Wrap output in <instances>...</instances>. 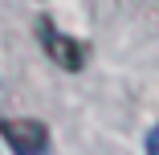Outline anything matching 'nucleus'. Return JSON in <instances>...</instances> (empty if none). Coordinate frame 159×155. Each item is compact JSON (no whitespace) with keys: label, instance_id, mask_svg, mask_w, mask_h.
Here are the masks:
<instances>
[{"label":"nucleus","instance_id":"obj_1","mask_svg":"<svg viewBox=\"0 0 159 155\" xmlns=\"http://www.w3.org/2000/svg\"><path fill=\"white\" fill-rule=\"evenodd\" d=\"M0 135H4V143L16 155H45L49 151V131L37 118H4L0 122Z\"/></svg>","mask_w":159,"mask_h":155},{"label":"nucleus","instance_id":"obj_2","mask_svg":"<svg viewBox=\"0 0 159 155\" xmlns=\"http://www.w3.org/2000/svg\"><path fill=\"white\" fill-rule=\"evenodd\" d=\"M41 45H45V53H49L53 61H61L66 70H82V61H86V49H82L74 37L57 33L49 21H41Z\"/></svg>","mask_w":159,"mask_h":155},{"label":"nucleus","instance_id":"obj_3","mask_svg":"<svg viewBox=\"0 0 159 155\" xmlns=\"http://www.w3.org/2000/svg\"><path fill=\"white\" fill-rule=\"evenodd\" d=\"M147 155H159V127L147 135Z\"/></svg>","mask_w":159,"mask_h":155}]
</instances>
